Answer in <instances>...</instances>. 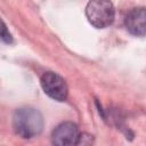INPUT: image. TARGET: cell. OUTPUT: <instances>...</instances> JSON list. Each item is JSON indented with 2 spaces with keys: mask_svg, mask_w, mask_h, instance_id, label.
Instances as JSON below:
<instances>
[{
  "mask_svg": "<svg viewBox=\"0 0 146 146\" xmlns=\"http://www.w3.org/2000/svg\"><path fill=\"white\" fill-rule=\"evenodd\" d=\"M124 24L127 30L136 35L144 36L146 31V10L144 7L132 8L125 16Z\"/></svg>",
  "mask_w": 146,
  "mask_h": 146,
  "instance_id": "5b68a950",
  "label": "cell"
},
{
  "mask_svg": "<svg viewBox=\"0 0 146 146\" xmlns=\"http://www.w3.org/2000/svg\"><path fill=\"white\" fill-rule=\"evenodd\" d=\"M92 144H94V136L84 132L79 135L75 146H92Z\"/></svg>",
  "mask_w": 146,
  "mask_h": 146,
  "instance_id": "52a82bcc",
  "label": "cell"
},
{
  "mask_svg": "<svg viewBox=\"0 0 146 146\" xmlns=\"http://www.w3.org/2000/svg\"><path fill=\"white\" fill-rule=\"evenodd\" d=\"M0 40H2L6 43H13V35L1 18H0Z\"/></svg>",
  "mask_w": 146,
  "mask_h": 146,
  "instance_id": "8992f818",
  "label": "cell"
},
{
  "mask_svg": "<svg viewBox=\"0 0 146 146\" xmlns=\"http://www.w3.org/2000/svg\"><path fill=\"white\" fill-rule=\"evenodd\" d=\"M13 128L15 133L22 138L36 137L43 129L42 114L32 107L17 108L13 115Z\"/></svg>",
  "mask_w": 146,
  "mask_h": 146,
  "instance_id": "6da1fadb",
  "label": "cell"
},
{
  "mask_svg": "<svg viewBox=\"0 0 146 146\" xmlns=\"http://www.w3.org/2000/svg\"><path fill=\"white\" fill-rule=\"evenodd\" d=\"M79 135V128L75 123L63 122L58 124L51 133L52 146H75Z\"/></svg>",
  "mask_w": 146,
  "mask_h": 146,
  "instance_id": "277c9868",
  "label": "cell"
},
{
  "mask_svg": "<svg viewBox=\"0 0 146 146\" xmlns=\"http://www.w3.org/2000/svg\"><path fill=\"white\" fill-rule=\"evenodd\" d=\"M86 16L89 23L96 29H105L113 23L115 9L113 3L110 1L94 0L87 3Z\"/></svg>",
  "mask_w": 146,
  "mask_h": 146,
  "instance_id": "7a4b0ae2",
  "label": "cell"
},
{
  "mask_svg": "<svg viewBox=\"0 0 146 146\" xmlns=\"http://www.w3.org/2000/svg\"><path fill=\"white\" fill-rule=\"evenodd\" d=\"M41 88L46 95L57 102H64L67 98L68 89L65 80L55 72H44L40 79Z\"/></svg>",
  "mask_w": 146,
  "mask_h": 146,
  "instance_id": "3957f363",
  "label": "cell"
}]
</instances>
